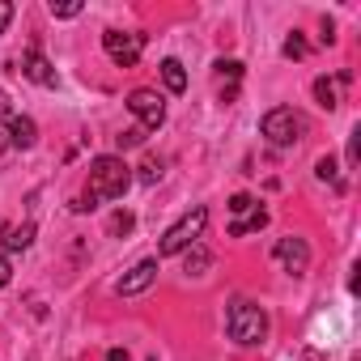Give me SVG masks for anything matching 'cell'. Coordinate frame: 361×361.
I'll use <instances>...</instances> for the list:
<instances>
[{"instance_id": "1", "label": "cell", "mask_w": 361, "mask_h": 361, "mask_svg": "<svg viewBox=\"0 0 361 361\" xmlns=\"http://www.w3.org/2000/svg\"><path fill=\"white\" fill-rule=\"evenodd\" d=\"M128 188H132V166H128L123 157H115V153H102V157L90 161L85 196H77L73 209H77V213H90V209H98V204H106V200H119Z\"/></svg>"}, {"instance_id": "2", "label": "cell", "mask_w": 361, "mask_h": 361, "mask_svg": "<svg viewBox=\"0 0 361 361\" xmlns=\"http://www.w3.org/2000/svg\"><path fill=\"white\" fill-rule=\"evenodd\" d=\"M226 331H230V340L243 344V348L264 344V336H268V314H264V306L238 298V302L230 306V314H226Z\"/></svg>"}, {"instance_id": "3", "label": "cell", "mask_w": 361, "mask_h": 361, "mask_svg": "<svg viewBox=\"0 0 361 361\" xmlns=\"http://www.w3.org/2000/svg\"><path fill=\"white\" fill-rule=\"evenodd\" d=\"M259 132L268 136V145L289 149V145H298V140L306 136V115L293 111V106H272V111L259 119Z\"/></svg>"}, {"instance_id": "4", "label": "cell", "mask_w": 361, "mask_h": 361, "mask_svg": "<svg viewBox=\"0 0 361 361\" xmlns=\"http://www.w3.org/2000/svg\"><path fill=\"white\" fill-rule=\"evenodd\" d=\"M204 226H209V209H192V213H183L166 234H161V255H183L188 247H196L200 243V234H204Z\"/></svg>"}, {"instance_id": "5", "label": "cell", "mask_w": 361, "mask_h": 361, "mask_svg": "<svg viewBox=\"0 0 361 361\" xmlns=\"http://www.w3.org/2000/svg\"><path fill=\"white\" fill-rule=\"evenodd\" d=\"M102 51H106L119 68H132V64L140 60V51H145V35H136V30H106V35H102Z\"/></svg>"}, {"instance_id": "6", "label": "cell", "mask_w": 361, "mask_h": 361, "mask_svg": "<svg viewBox=\"0 0 361 361\" xmlns=\"http://www.w3.org/2000/svg\"><path fill=\"white\" fill-rule=\"evenodd\" d=\"M128 111L140 119L145 132H157V128L166 123V102H161L157 90H132V94H128Z\"/></svg>"}, {"instance_id": "7", "label": "cell", "mask_w": 361, "mask_h": 361, "mask_svg": "<svg viewBox=\"0 0 361 361\" xmlns=\"http://www.w3.org/2000/svg\"><path fill=\"white\" fill-rule=\"evenodd\" d=\"M272 255H276V264H281L285 272H293V276H302V272L310 268V247H306V238H293V234H289V238L276 243Z\"/></svg>"}, {"instance_id": "8", "label": "cell", "mask_w": 361, "mask_h": 361, "mask_svg": "<svg viewBox=\"0 0 361 361\" xmlns=\"http://www.w3.org/2000/svg\"><path fill=\"white\" fill-rule=\"evenodd\" d=\"M153 281H157V259H140V264H132V268L115 281V293H119V298H132V293H145Z\"/></svg>"}, {"instance_id": "9", "label": "cell", "mask_w": 361, "mask_h": 361, "mask_svg": "<svg viewBox=\"0 0 361 361\" xmlns=\"http://www.w3.org/2000/svg\"><path fill=\"white\" fill-rule=\"evenodd\" d=\"M18 68H22V77H26V81H35V85H43V90H51V85L60 81V77H56V68H51V60H47L39 47H30V51L18 60Z\"/></svg>"}, {"instance_id": "10", "label": "cell", "mask_w": 361, "mask_h": 361, "mask_svg": "<svg viewBox=\"0 0 361 361\" xmlns=\"http://www.w3.org/2000/svg\"><path fill=\"white\" fill-rule=\"evenodd\" d=\"M9 145L13 149H35L39 145V123L30 119V115H9Z\"/></svg>"}, {"instance_id": "11", "label": "cell", "mask_w": 361, "mask_h": 361, "mask_svg": "<svg viewBox=\"0 0 361 361\" xmlns=\"http://www.w3.org/2000/svg\"><path fill=\"white\" fill-rule=\"evenodd\" d=\"M217 81H221V102H234L238 85H243V64L238 60H217Z\"/></svg>"}, {"instance_id": "12", "label": "cell", "mask_w": 361, "mask_h": 361, "mask_svg": "<svg viewBox=\"0 0 361 361\" xmlns=\"http://www.w3.org/2000/svg\"><path fill=\"white\" fill-rule=\"evenodd\" d=\"M268 226V209H251L247 217H234V226H230V238H247V234H259Z\"/></svg>"}, {"instance_id": "13", "label": "cell", "mask_w": 361, "mask_h": 361, "mask_svg": "<svg viewBox=\"0 0 361 361\" xmlns=\"http://www.w3.org/2000/svg\"><path fill=\"white\" fill-rule=\"evenodd\" d=\"M161 81H166L170 94H183V90H188V73H183V64H178V60H161Z\"/></svg>"}, {"instance_id": "14", "label": "cell", "mask_w": 361, "mask_h": 361, "mask_svg": "<svg viewBox=\"0 0 361 361\" xmlns=\"http://www.w3.org/2000/svg\"><path fill=\"white\" fill-rule=\"evenodd\" d=\"M336 85H340V77H336V81H331V77H319V81H314V102H319L323 111H336V106H340Z\"/></svg>"}, {"instance_id": "15", "label": "cell", "mask_w": 361, "mask_h": 361, "mask_svg": "<svg viewBox=\"0 0 361 361\" xmlns=\"http://www.w3.org/2000/svg\"><path fill=\"white\" fill-rule=\"evenodd\" d=\"M30 243H35V221H26V226H18V230L5 234V251H26Z\"/></svg>"}, {"instance_id": "16", "label": "cell", "mask_w": 361, "mask_h": 361, "mask_svg": "<svg viewBox=\"0 0 361 361\" xmlns=\"http://www.w3.org/2000/svg\"><path fill=\"white\" fill-rule=\"evenodd\" d=\"M209 264H213V255H209V251H204L200 243H196V247H188V259H183V268H188L192 276H200V272H204Z\"/></svg>"}, {"instance_id": "17", "label": "cell", "mask_w": 361, "mask_h": 361, "mask_svg": "<svg viewBox=\"0 0 361 361\" xmlns=\"http://www.w3.org/2000/svg\"><path fill=\"white\" fill-rule=\"evenodd\" d=\"M314 174L323 178V183H331L336 192L344 188V178H340V170H336V157H331V153H327V157H319V166H314Z\"/></svg>"}, {"instance_id": "18", "label": "cell", "mask_w": 361, "mask_h": 361, "mask_svg": "<svg viewBox=\"0 0 361 361\" xmlns=\"http://www.w3.org/2000/svg\"><path fill=\"white\" fill-rule=\"evenodd\" d=\"M5 123H9V94L0 90V153L9 149V128H5Z\"/></svg>"}, {"instance_id": "19", "label": "cell", "mask_w": 361, "mask_h": 361, "mask_svg": "<svg viewBox=\"0 0 361 361\" xmlns=\"http://www.w3.org/2000/svg\"><path fill=\"white\" fill-rule=\"evenodd\" d=\"M306 51H310V47H306V39H302V35H298V30H293V35H289V39H285V56H289V60H302V56H306Z\"/></svg>"}, {"instance_id": "20", "label": "cell", "mask_w": 361, "mask_h": 361, "mask_svg": "<svg viewBox=\"0 0 361 361\" xmlns=\"http://www.w3.org/2000/svg\"><path fill=\"white\" fill-rule=\"evenodd\" d=\"M251 209H259V204H255V200H251V196H247V192H238V196H234V200H230V213H234V217H247V213H251Z\"/></svg>"}, {"instance_id": "21", "label": "cell", "mask_w": 361, "mask_h": 361, "mask_svg": "<svg viewBox=\"0 0 361 361\" xmlns=\"http://www.w3.org/2000/svg\"><path fill=\"white\" fill-rule=\"evenodd\" d=\"M132 226H136V217H132V213H128V209H123V213H115V217H111V234H132Z\"/></svg>"}, {"instance_id": "22", "label": "cell", "mask_w": 361, "mask_h": 361, "mask_svg": "<svg viewBox=\"0 0 361 361\" xmlns=\"http://www.w3.org/2000/svg\"><path fill=\"white\" fill-rule=\"evenodd\" d=\"M115 140H119V149H132V145H140V140H145V128H128V132H119Z\"/></svg>"}, {"instance_id": "23", "label": "cell", "mask_w": 361, "mask_h": 361, "mask_svg": "<svg viewBox=\"0 0 361 361\" xmlns=\"http://www.w3.org/2000/svg\"><path fill=\"white\" fill-rule=\"evenodd\" d=\"M47 13H51V18H77V13H81V5H77V0H73V5H56V0H51Z\"/></svg>"}, {"instance_id": "24", "label": "cell", "mask_w": 361, "mask_h": 361, "mask_svg": "<svg viewBox=\"0 0 361 361\" xmlns=\"http://www.w3.org/2000/svg\"><path fill=\"white\" fill-rule=\"evenodd\" d=\"M357 153H361V128H353L348 136V166H357Z\"/></svg>"}, {"instance_id": "25", "label": "cell", "mask_w": 361, "mask_h": 361, "mask_svg": "<svg viewBox=\"0 0 361 361\" xmlns=\"http://www.w3.org/2000/svg\"><path fill=\"white\" fill-rule=\"evenodd\" d=\"M157 178H161V166H157V161L140 166V183H157Z\"/></svg>"}, {"instance_id": "26", "label": "cell", "mask_w": 361, "mask_h": 361, "mask_svg": "<svg viewBox=\"0 0 361 361\" xmlns=\"http://www.w3.org/2000/svg\"><path fill=\"white\" fill-rule=\"evenodd\" d=\"M9 22H13V5H9V0H0V35L9 30Z\"/></svg>"}, {"instance_id": "27", "label": "cell", "mask_w": 361, "mask_h": 361, "mask_svg": "<svg viewBox=\"0 0 361 361\" xmlns=\"http://www.w3.org/2000/svg\"><path fill=\"white\" fill-rule=\"evenodd\" d=\"M13 281V264H9V255H0V289H5Z\"/></svg>"}, {"instance_id": "28", "label": "cell", "mask_w": 361, "mask_h": 361, "mask_svg": "<svg viewBox=\"0 0 361 361\" xmlns=\"http://www.w3.org/2000/svg\"><path fill=\"white\" fill-rule=\"evenodd\" d=\"M106 361H132V357H128L123 348H106Z\"/></svg>"}]
</instances>
